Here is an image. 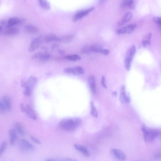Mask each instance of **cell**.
<instances>
[{
  "label": "cell",
  "mask_w": 161,
  "mask_h": 161,
  "mask_svg": "<svg viewBox=\"0 0 161 161\" xmlns=\"http://www.w3.org/2000/svg\"><path fill=\"white\" fill-rule=\"evenodd\" d=\"M82 120L79 118L65 119L61 120L59 123V127L62 130L66 131H72L81 125Z\"/></svg>",
  "instance_id": "6da1fadb"
},
{
  "label": "cell",
  "mask_w": 161,
  "mask_h": 161,
  "mask_svg": "<svg viewBox=\"0 0 161 161\" xmlns=\"http://www.w3.org/2000/svg\"><path fill=\"white\" fill-rule=\"evenodd\" d=\"M142 130L143 133L144 140L148 142H152L159 134L158 130L148 129L144 125H143Z\"/></svg>",
  "instance_id": "7a4b0ae2"
},
{
  "label": "cell",
  "mask_w": 161,
  "mask_h": 161,
  "mask_svg": "<svg viewBox=\"0 0 161 161\" xmlns=\"http://www.w3.org/2000/svg\"><path fill=\"white\" fill-rule=\"evenodd\" d=\"M136 52V47L135 45H133L128 49L125 54L124 64L125 68L128 70L130 69L133 59Z\"/></svg>",
  "instance_id": "3957f363"
},
{
  "label": "cell",
  "mask_w": 161,
  "mask_h": 161,
  "mask_svg": "<svg viewBox=\"0 0 161 161\" xmlns=\"http://www.w3.org/2000/svg\"><path fill=\"white\" fill-rule=\"evenodd\" d=\"M19 145L20 147L23 150L32 151L35 149L33 145L25 139H22L20 141Z\"/></svg>",
  "instance_id": "277c9868"
},
{
  "label": "cell",
  "mask_w": 161,
  "mask_h": 161,
  "mask_svg": "<svg viewBox=\"0 0 161 161\" xmlns=\"http://www.w3.org/2000/svg\"><path fill=\"white\" fill-rule=\"evenodd\" d=\"M95 9V7H92L88 9L80 11L75 15L73 19L74 21L75 22L80 20V19L88 15Z\"/></svg>",
  "instance_id": "5b68a950"
},
{
  "label": "cell",
  "mask_w": 161,
  "mask_h": 161,
  "mask_svg": "<svg viewBox=\"0 0 161 161\" xmlns=\"http://www.w3.org/2000/svg\"><path fill=\"white\" fill-rule=\"evenodd\" d=\"M119 99L122 103H127L130 102V99L125 93V87L124 85L122 86L121 88Z\"/></svg>",
  "instance_id": "8992f818"
},
{
  "label": "cell",
  "mask_w": 161,
  "mask_h": 161,
  "mask_svg": "<svg viewBox=\"0 0 161 161\" xmlns=\"http://www.w3.org/2000/svg\"><path fill=\"white\" fill-rule=\"evenodd\" d=\"M112 154L116 158L121 161L126 159V156L124 153L121 150L114 149L111 151Z\"/></svg>",
  "instance_id": "52a82bcc"
},
{
  "label": "cell",
  "mask_w": 161,
  "mask_h": 161,
  "mask_svg": "<svg viewBox=\"0 0 161 161\" xmlns=\"http://www.w3.org/2000/svg\"><path fill=\"white\" fill-rule=\"evenodd\" d=\"M1 100L6 108V112H10L12 108L11 102L10 98L7 96H3Z\"/></svg>",
  "instance_id": "ba28073f"
},
{
  "label": "cell",
  "mask_w": 161,
  "mask_h": 161,
  "mask_svg": "<svg viewBox=\"0 0 161 161\" xmlns=\"http://www.w3.org/2000/svg\"><path fill=\"white\" fill-rule=\"evenodd\" d=\"M133 16L132 14L130 12H128L124 15L123 18L118 23L119 26H123L130 21Z\"/></svg>",
  "instance_id": "9c48e42d"
},
{
  "label": "cell",
  "mask_w": 161,
  "mask_h": 161,
  "mask_svg": "<svg viewBox=\"0 0 161 161\" xmlns=\"http://www.w3.org/2000/svg\"><path fill=\"white\" fill-rule=\"evenodd\" d=\"M9 135L10 144L11 145L15 144L16 142L17 137V132L15 129L10 130Z\"/></svg>",
  "instance_id": "30bf717a"
},
{
  "label": "cell",
  "mask_w": 161,
  "mask_h": 161,
  "mask_svg": "<svg viewBox=\"0 0 161 161\" xmlns=\"http://www.w3.org/2000/svg\"><path fill=\"white\" fill-rule=\"evenodd\" d=\"M40 44V40L37 38H33L31 42L29 48L30 52H32L38 48Z\"/></svg>",
  "instance_id": "8fae6325"
},
{
  "label": "cell",
  "mask_w": 161,
  "mask_h": 161,
  "mask_svg": "<svg viewBox=\"0 0 161 161\" xmlns=\"http://www.w3.org/2000/svg\"><path fill=\"white\" fill-rule=\"evenodd\" d=\"M25 112L27 115L31 119L36 120L37 119V117L35 112L31 106L29 105H27L25 108Z\"/></svg>",
  "instance_id": "7c38bea8"
},
{
  "label": "cell",
  "mask_w": 161,
  "mask_h": 161,
  "mask_svg": "<svg viewBox=\"0 0 161 161\" xmlns=\"http://www.w3.org/2000/svg\"><path fill=\"white\" fill-rule=\"evenodd\" d=\"M74 146L77 150L80 152L84 155L86 157L89 156V151L83 145L76 144L74 145Z\"/></svg>",
  "instance_id": "4fadbf2b"
},
{
  "label": "cell",
  "mask_w": 161,
  "mask_h": 161,
  "mask_svg": "<svg viewBox=\"0 0 161 161\" xmlns=\"http://www.w3.org/2000/svg\"><path fill=\"white\" fill-rule=\"evenodd\" d=\"M19 33V30L16 28L14 27H9L3 31V34L5 36H12L17 35Z\"/></svg>",
  "instance_id": "5bb4252c"
},
{
  "label": "cell",
  "mask_w": 161,
  "mask_h": 161,
  "mask_svg": "<svg viewBox=\"0 0 161 161\" xmlns=\"http://www.w3.org/2000/svg\"><path fill=\"white\" fill-rule=\"evenodd\" d=\"M44 40L47 42L56 41L60 42V37H59L54 34H49L45 37Z\"/></svg>",
  "instance_id": "9a60e30c"
},
{
  "label": "cell",
  "mask_w": 161,
  "mask_h": 161,
  "mask_svg": "<svg viewBox=\"0 0 161 161\" xmlns=\"http://www.w3.org/2000/svg\"><path fill=\"white\" fill-rule=\"evenodd\" d=\"M152 34L149 33L144 37L142 42V45L143 47H146L151 45Z\"/></svg>",
  "instance_id": "2e32d148"
},
{
  "label": "cell",
  "mask_w": 161,
  "mask_h": 161,
  "mask_svg": "<svg viewBox=\"0 0 161 161\" xmlns=\"http://www.w3.org/2000/svg\"><path fill=\"white\" fill-rule=\"evenodd\" d=\"M88 81L92 92L93 93L95 94L96 92V85L95 77L92 76L89 77Z\"/></svg>",
  "instance_id": "e0dca14e"
},
{
  "label": "cell",
  "mask_w": 161,
  "mask_h": 161,
  "mask_svg": "<svg viewBox=\"0 0 161 161\" xmlns=\"http://www.w3.org/2000/svg\"><path fill=\"white\" fill-rule=\"evenodd\" d=\"M136 25L133 24L123 27V28H121V29L122 30L123 34H129L132 33L136 29Z\"/></svg>",
  "instance_id": "ac0fdd59"
},
{
  "label": "cell",
  "mask_w": 161,
  "mask_h": 161,
  "mask_svg": "<svg viewBox=\"0 0 161 161\" xmlns=\"http://www.w3.org/2000/svg\"><path fill=\"white\" fill-rule=\"evenodd\" d=\"M37 82V78L33 76H31L29 77L27 82V86L32 89L36 84Z\"/></svg>",
  "instance_id": "d6986e66"
},
{
  "label": "cell",
  "mask_w": 161,
  "mask_h": 161,
  "mask_svg": "<svg viewBox=\"0 0 161 161\" xmlns=\"http://www.w3.org/2000/svg\"><path fill=\"white\" fill-rule=\"evenodd\" d=\"M15 127L17 132L21 135H24L25 134L24 128L22 124L19 123L15 124Z\"/></svg>",
  "instance_id": "ffe728a7"
},
{
  "label": "cell",
  "mask_w": 161,
  "mask_h": 161,
  "mask_svg": "<svg viewBox=\"0 0 161 161\" xmlns=\"http://www.w3.org/2000/svg\"><path fill=\"white\" fill-rule=\"evenodd\" d=\"M20 22V19L17 18H10L7 22V25L6 28L12 27L13 26L16 25Z\"/></svg>",
  "instance_id": "44dd1931"
},
{
  "label": "cell",
  "mask_w": 161,
  "mask_h": 161,
  "mask_svg": "<svg viewBox=\"0 0 161 161\" xmlns=\"http://www.w3.org/2000/svg\"><path fill=\"white\" fill-rule=\"evenodd\" d=\"M25 30L27 32L32 34L36 33L38 32V29L37 27L32 25L26 26L25 27Z\"/></svg>",
  "instance_id": "7402d4cb"
},
{
  "label": "cell",
  "mask_w": 161,
  "mask_h": 161,
  "mask_svg": "<svg viewBox=\"0 0 161 161\" xmlns=\"http://www.w3.org/2000/svg\"><path fill=\"white\" fill-rule=\"evenodd\" d=\"M75 38L74 35H67L60 38V42L68 43L72 41Z\"/></svg>",
  "instance_id": "603a6c76"
},
{
  "label": "cell",
  "mask_w": 161,
  "mask_h": 161,
  "mask_svg": "<svg viewBox=\"0 0 161 161\" xmlns=\"http://www.w3.org/2000/svg\"><path fill=\"white\" fill-rule=\"evenodd\" d=\"M66 59L72 61H76L80 60L81 57L77 54H73L65 56Z\"/></svg>",
  "instance_id": "cb8c5ba5"
},
{
  "label": "cell",
  "mask_w": 161,
  "mask_h": 161,
  "mask_svg": "<svg viewBox=\"0 0 161 161\" xmlns=\"http://www.w3.org/2000/svg\"><path fill=\"white\" fill-rule=\"evenodd\" d=\"M40 4L43 8L48 10L50 8V5L49 3L46 0H38Z\"/></svg>",
  "instance_id": "d4e9b609"
},
{
  "label": "cell",
  "mask_w": 161,
  "mask_h": 161,
  "mask_svg": "<svg viewBox=\"0 0 161 161\" xmlns=\"http://www.w3.org/2000/svg\"><path fill=\"white\" fill-rule=\"evenodd\" d=\"M101 49V46L97 44L93 45L90 46L91 52L94 53L100 52Z\"/></svg>",
  "instance_id": "484cf974"
},
{
  "label": "cell",
  "mask_w": 161,
  "mask_h": 161,
  "mask_svg": "<svg viewBox=\"0 0 161 161\" xmlns=\"http://www.w3.org/2000/svg\"><path fill=\"white\" fill-rule=\"evenodd\" d=\"M64 72L68 74H72L74 75H77L74 68H68L64 69Z\"/></svg>",
  "instance_id": "4316f807"
},
{
  "label": "cell",
  "mask_w": 161,
  "mask_h": 161,
  "mask_svg": "<svg viewBox=\"0 0 161 161\" xmlns=\"http://www.w3.org/2000/svg\"><path fill=\"white\" fill-rule=\"evenodd\" d=\"M91 114L94 117L98 116V113L93 102H91Z\"/></svg>",
  "instance_id": "83f0119b"
},
{
  "label": "cell",
  "mask_w": 161,
  "mask_h": 161,
  "mask_svg": "<svg viewBox=\"0 0 161 161\" xmlns=\"http://www.w3.org/2000/svg\"><path fill=\"white\" fill-rule=\"evenodd\" d=\"M132 0H124L121 3V7L123 8H126L129 7Z\"/></svg>",
  "instance_id": "f1b7e54d"
},
{
  "label": "cell",
  "mask_w": 161,
  "mask_h": 161,
  "mask_svg": "<svg viewBox=\"0 0 161 161\" xmlns=\"http://www.w3.org/2000/svg\"><path fill=\"white\" fill-rule=\"evenodd\" d=\"M153 21L159 26L161 31V17H153Z\"/></svg>",
  "instance_id": "f546056e"
},
{
  "label": "cell",
  "mask_w": 161,
  "mask_h": 161,
  "mask_svg": "<svg viewBox=\"0 0 161 161\" xmlns=\"http://www.w3.org/2000/svg\"><path fill=\"white\" fill-rule=\"evenodd\" d=\"M32 89L26 86L24 88V90L23 91V93L24 95L26 97L30 96L32 93Z\"/></svg>",
  "instance_id": "4dcf8cb0"
},
{
  "label": "cell",
  "mask_w": 161,
  "mask_h": 161,
  "mask_svg": "<svg viewBox=\"0 0 161 161\" xmlns=\"http://www.w3.org/2000/svg\"><path fill=\"white\" fill-rule=\"evenodd\" d=\"M50 57V55L49 54H43L40 60L43 61H46L49 60Z\"/></svg>",
  "instance_id": "1f68e13d"
},
{
  "label": "cell",
  "mask_w": 161,
  "mask_h": 161,
  "mask_svg": "<svg viewBox=\"0 0 161 161\" xmlns=\"http://www.w3.org/2000/svg\"><path fill=\"white\" fill-rule=\"evenodd\" d=\"M77 75L79 74H83L85 73L84 69L80 66H76L74 68Z\"/></svg>",
  "instance_id": "d6a6232c"
},
{
  "label": "cell",
  "mask_w": 161,
  "mask_h": 161,
  "mask_svg": "<svg viewBox=\"0 0 161 161\" xmlns=\"http://www.w3.org/2000/svg\"><path fill=\"white\" fill-rule=\"evenodd\" d=\"M7 143L6 141L3 142L0 148V156H1L4 152L6 147Z\"/></svg>",
  "instance_id": "836d02e7"
},
{
  "label": "cell",
  "mask_w": 161,
  "mask_h": 161,
  "mask_svg": "<svg viewBox=\"0 0 161 161\" xmlns=\"http://www.w3.org/2000/svg\"><path fill=\"white\" fill-rule=\"evenodd\" d=\"M90 52H91L90 50V46L88 45L85 46L81 50V52L84 54L88 53Z\"/></svg>",
  "instance_id": "e575fe53"
},
{
  "label": "cell",
  "mask_w": 161,
  "mask_h": 161,
  "mask_svg": "<svg viewBox=\"0 0 161 161\" xmlns=\"http://www.w3.org/2000/svg\"><path fill=\"white\" fill-rule=\"evenodd\" d=\"M43 53H38L35 54L33 55L32 58H31V59L34 60L36 59H38L39 60H40L41 57L42 56L43 54Z\"/></svg>",
  "instance_id": "d590c367"
},
{
  "label": "cell",
  "mask_w": 161,
  "mask_h": 161,
  "mask_svg": "<svg viewBox=\"0 0 161 161\" xmlns=\"http://www.w3.org/2000/svg\"><path fill=\"white\" fill-rule=\"evenodd\" d=\"M6 112V108L3 104L2 101L0 102V112L2 114L5 113Z\"/></svg>",
  "instance_id": "8d00e7d4"
},
{
  "label": "cell",
  "mask_w": 161,
  "mask_h": 161,
  "mask_svg": "<svg viewBox=\"0 0 161 161\" xmlns=\"http://www.w3.org/2000/svg\"><path fill=\"white\" fill-rule=\"evenodd\" d=\"M101 84L102 85L103 87L105 88H107V81H106V79L105 77H102L101 79Z\"/></svg>",
  "instance_id": "74e56055"
},
{
  "label": "cell",
  "mask_w": 161,
  "mask_h": 161,
  "mask_svg": "<svg viewBox=\"0 0 161 161\" xmlns=\"http://www.w3.org/2000/svg\"><path fill=\"white\" fill-rule=\"evenodd\" d=\"M100 53L101 54L105 55H108L109 53V51L107 49H101L100 52Z\"/></svg>",
  "instance_id": "f35d334b"
},
{
  "label": "cell",
  "mask_w": 161,
  "mask_h": 161,
  "mask_svg": "<svg viewBox=\"0 0 161 161\" xmlns=\"http://www.w3.org/2000/svg\"><path fill=\"white\" fill-rule=\"evenodd\" d=\"M31 139L33 141V142L35 143H36L38 144H41V141L36 138V137H34L33 136H31Z\"/></svg>",
  "instance_id": "ab89813d"
},
{
  "label": "cell",
  "mask_w": 161,
  "mask_h": 161,
  "mask_svg": "<svg viewBox=\"0 0 161 161\" xmlns=\"http://www.w3.org/2000/svg\"><path fill=\"white\" fill-rule=\"evenodd\" d=\"M59 47V45L58 44H54L52 47V49L53 50L55 51L57 50Z\"/></svg>",
  "instance_id": "60d3db41"
},
{
  "label": "cell",
  "mask_w": 161,
  "mask_h": 161,
  "mask_svg": "<svg viewBox=\"0 0 161 161\" xmlns=\"http://www.w3.org/2000/svg\"><path fill=\"white\" fill-rule=\"evenodd\" d=\"M154 158L155 159H161V152L156 154L154 156Z\"/></svg>",
  "instance_id": "b9f144b4"
},
{
  "label": "cell",
  "mask_w": 161,
  "mask_h": 161,
  "mask_svg": "<svg viewBox=\"0 0 161 161\" xmlns=\"http://www.w3.org/2000/svg\"><path fill=\"white\" fill-rule=\"evenodd\" d=\"M25 108L23 104H22L21 105V111L22 112H25Z\"/></svg>",
  "instance_id": "7bdbcfd3"
},
{
  "label": "cell",
  "mask_w": 161,
  "mask_h": 161,
  "mask_svg": "<svg viewBox=\"0 0 161 161\" xmlns=\"http://www.w3.org/2000/svg\"><path fill=\"white\" fill-rule=\"evenodd\" d=\"M59 53L60 54L62 55L64 54L65 53V51L63 50H59Z\"/></svg>",
  "instance_id": "ee69618b"
},
{
  "label": "cell",
  "mask_w": 161,
  "mask_h": 161,
  "mask_svg": "<svg viewBox=\"0 0 161 161\" xmlns=\"http://www.w3.org/2000/svg\"><path fill=\"white\" fill-rule=\"evenodd\" d=\"M102 1H103V0H102Z\"/></svg>",
  "instance_id": "f6af8a7d"
}]
</instances>
